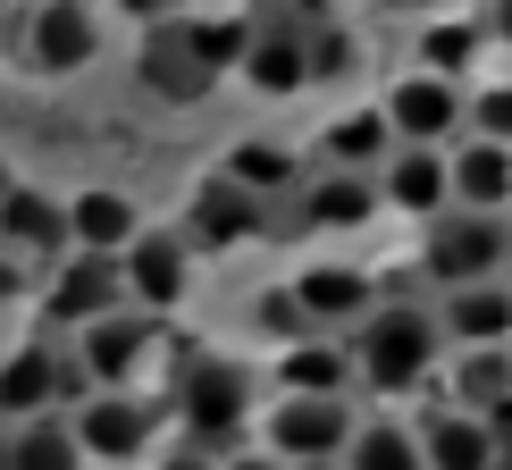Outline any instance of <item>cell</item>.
I'll return each instance as SVG.
<instances>
[{
	"instance_id": "836d02e7",
	"label": "cell",
	"mask_w": 512,
	"mask_h": 470,
	"mask_svg": "<svg viewBox=\"0 0 512 470\" xmlns=\"http://www.w3.org/2000/svg\"><path fill=\"white\" fill-rule=\"evenodd\" d=\"M160 470H219V454H210V445H194V437H185V445H168V454H160Z\"/></svg>"
},
{
	"instance_id": "ba28073f",
	"label": "cell",
	"mask_w": 512,
	"mask_h": 470,
	"mask_svg": "<svg viewBox=\"0 0 512 470\" xmlns=\"http://www.w3.org/2000/svg\"><path fill=\"white\" fill-rule=\"evenodd\" d=\"M26 68L42 76H76V68H93V51H101V34H93V17L76 9V0H42V9L26 17V34L9 42Z\"/></svg>"
},
{
	"instance_id": "44dd1931",
	"label": "cell",
	"mask_w": 512,
	"mask_h": 470,
	"mask_svg": "<svg viewBox=\"0 0 512 470\" xmlns=\"http://www.w3.org/2000/svg\"><path fill=\"white\" fill-rule=\"evenodd\" d=\"M118 303H126V269L110 252H76V261L51 277V319H68V328H84V319H101Z\"/></svg>"
},
{
	"instance_id": "484cf974",
	"label": "cell",
	"mask_w": 512,
	"mask_h": 470,
	"mask_svg": "<svg viewBox=\"0 0 512 470\" xmlns=\"http://www.w3.org/2000/svg\"><path fill=\"white\" fill-rule=\"evenodd\" d=\"M0 244L42 261V252L68 244V210H59L51 194H0Z\"/></svg>"
},
{
	"instance_id": "7a4b0ae2",
	"label": "cell",
	"mask_w": 512,
	"mask_h": 470,
	"mask_svg": "<svg viewBox=\"0 0 512 470\" xmlns=\"http://www.w3.org/2000/svg\"><path fill=\"white\" fill-rule=\"evenodd\" d=\"M504 269H512V219H496V210H445V219L420 227V277L437 294L504 277Z\"/></svg>"
},
{
	"instance_id": "f1b7e54d",
	"label": "cell",
	"mask_w": 512,
	"mask_h": 470,
	"mask_svg": "<svg viewBox=\"0 0 512 470\" xmlns=\"http://www.w3.org/2000/svg\"><path fill=\"white\" fill-rule=\"evenodd\" d=\"M219 168H227L236 185H252L261 202H269V194H294V152H286V143H236Z\"/></svg>"
},
{
	"instance_id": "cb8c5ba5",
	"label": "cell",
	"mask_w": 512,
	"mask_h": 470,
	"mask_svg": "<svg viewBox=\"0 0 512 470\" xmlns=\"http://www.w3.org/2000/svg\"><path fill=\"white\" fill-rule=\"evenodd\" d=\"M387 152H395V126H387V110H345V118H328V135H319V160L328 168H387Z\"/></svg>"
},
{
	"instance_id": "60d3db41",
	"label": "cell",
	"mask_w": 512,
	"mask_h": 470,
	"mask_svg": "<svg viewBox=\"0 0 512 470\" xmlns=\"http://www.w3.org/2000/svg\"><path fill=\"white\" fill-rule=\"evenodd\" d=\"M0 26H9V0H0Z\"/></svg>"
},
{
	"instance_id": "ab89813d",
	"label": "cell",
	"mask_w": 512,
	"mask_h": 470,
	"mask_svg": "<svg viewBox=\"0 0 512 470\" xmlns=\"http://www.w3.org/2000/svg\"><path fill=\"white\" fill-rule=\"evenodd\" d=\"M9 429H17V420H0V470H9Z\"/></svg>"
},
{
	"instance_id": "d6986e66",
	"label": "cell",
	"mask_w": 512,
	"mask_h": 470,
	"mask_svg": "<svg viewBox=\"0 0 512 470\" xmlns=\"http://www.w3.org/2000/svg\"><path fill=\"white\" fill-rule=\"evenodd\" d=\"M445 345H512V277H479V286L437 294Z\"/></svg>"
},
{
	"instance_id": "4dcf8cb0",
	"label": "cell",
	"mask_w": 512,
	"mask_h": 470,
	"mask_svg": "<svg viewBox=\"0 0 512 470\" xmlns=\"http://www.w3.org/2000/svg\"><path fill=\"white\" fill-rule=\"evenodd\" d=\"M471 135H496V143H512V68H496V76H471Z\"/></svg>"
},
{
	"instance_id": "f546056e",
	"label": "cell",
	"mask_w": 512,
	"mask_h": 470,
	"mask_svg": "<svg viewBox=\"0 0 512 470\" xmlns=\"http://www.w3.org/2000/svg\"><path fill=\"white\" fill-rule=\"evenodd\" d=\"M194 51L210 59V68H244V51H252V17H194Z\"/></svg>"
},
{
	"instance_id": "603a6c76",
	"label": "cell",
	"mask_w": 512,
	"mask_h": 470,
	"mask_svg": "<svg viewBox=\"0 0 512 470\" xmlns=\"http://www.w3.org/2000/svg\"><path fill=\"white\" fill-rule=\"evenodd\" d=\"M412 59L437 68V76H454V84H471L479 59H487V26H479V17H429L420 42H412Z\"/></svg>"
},
{
	"instance_id": "e0dca14e",
	"label": "cell",
	"mask_w": 512,
	"mask_h": 470,
	"mask_svg": "<svg viewBox=\"0 0 512 470\" xmlns=\"http://www.w3.org/2000/svg\"><path fill=\"white\" fill-rule=\"evenodd\" d=\"M152 345H160L152 319H135V311H101V319H84L76 361H84V378H93V387H118V378L143 370V353H152Z\"/></svg>"
},
{
	"instance_id": "52a82bcc",
	"label": "cell",
	"mask_w": 512,
	"mask_h": 470,
	"mask_svg": "<svg viewBox=\"0 0 512 470\" xmlns=\"http://www.w3.org/2000/svg\"><path fill=\"white\" fill-rule=\"evenodd\" d=\"M244 235H269V202L252 194V185H236L227 168H210L194 185V210H185V244L227 252V244H244Z\"/></svg>"
},
{
	"instance_id": "277c9868",
	"label": "cell",
	"mask_w": 512,
	"mask_h": 470,
	"mask_svg": "<svg viewBox=\"0 0 512 470\" xmlns=\"http://www.w3.org/2000/svg\"><path fill=\"white\" fill-rule=\"evenodd\" d=\"M353 403L345 395H294V387H277V403L261 412V437H269V454H286L294 470H319V462H345V445H353Z\"/></svg>"
},
{
	"instance_id": "6da1fadb",
	"label": "cell",
	"mask_w": 512,
	"mask_h": 470,
	"mask_svg": "<svg viewBox=\"0 0 512 470\" xmlns=\"http://www.w3.org/2000/svg\"><path fill=\"white\" fill-rule=\"evenodd\" d=\"M353 370L370 395H420L429 378L445 370V319L429 303H387L378 294V311L353 328Z\"/></svg>"
},
{
	"instance_id": "e575fe53",
	"label": "cell",
	"mask_w": 512,
	"mask_h": 470,
	"mask_svg": "<svg viewBox=\"0 0 512 470\" xmlns=\"http://www.w3.org/2000/svg\"><path fill=\"white\" fill-rule=\"evenodd\" d=\"M26 252H9V244H0V303H17V294H26Z\"/></svg>"
},
{
	"instance_id": "d590c367",
	"label": "cell",
	"mask_w": 512,
	"mask_h": 470,
	"mask_svg": "<svg viewBox=\"0 0 512 470\" xmlns=\"http://www.w3.org/2000/svg\"><path fill=\"white\" fill-rule=\"evenodd\" d=\"M479 26H487V42H504V51H512V0H487Z\"/></svg>"
},
{
	"instance_id": "7402d4cb",
	"label": "cell",
	"mask_w": 512,
	"mask_h": 470,
	"mask_svg": "<svg viewBox=\"0 0 512 470\" xmlns=\"http://www.w3.org/2000/svg\"><path fill=\"white\" fill-rule=\"evenodd\" d=\"M353 345H336V336H294V345H277V387L294 395H345L353 387Z\"/></svg>"
},
{
	"instance_id": "8992f818",
	"label": "cell",
	"mask_w": 512,
	"mask_h": 470,
	"mask_svg": "<svg viewBox=\"0 0 512 470\" xmlns=\"http://www.w3.org/2000/svg\"><path fill=\"white\" fill-rule=\"evenodd\" d=\"M378 202L403 210V219H445L454 210V160H445V143H395L387 168H378Z\"/></svg>"
},
{
	"instance_id": "83f0119b",
	"label": "cell",
	"mask_w": 512,
	"mask_h": 470,
	"mask_svg": "<svg viewBox=\"0 0 512 470\" xmlns=\"http://www.w3.org/2000/svg\"><path fill=\"white\" fill-rule=\"evenodd\" d=\"M68 235L84 252H118V244H135L143 235V219H135V202L126 194H76L68 202Z\"/></svg>"
},
{
	"instance_id": "5bb4252c",
	"label": "cell",
	"mask_w": 512,
	"mask_h": 470,
	"mask_svg": "<svg viewBox=\"0 0 512 470\" xmlns=\"http://www.w3.org/2000/svg\"><path fill=\"white\" fill-rule=\"evenodd\" d=\"M244 84H252V93H269V101H286V93H303V84H311V34H303V17H269V26H252Z\"/></svg>"
},
{
	"instance_id": "30bf717a",
	"label": "cell",
	"mask_w": 512,
	"mask_h": 470,
	"mask_svg": "<svg viewBox=\"0 0 512 470\" xmlns=\"http://www.w3.org/2000/svg\"><path fill=\"white\" fill-rule=\"evenodd\" d=\"M59 395H84V361H59L51 345H17L0 361V420H34Z\"/></svg>"
},
{
	"instance_id": "5b68a950",
	"label": "cell",
	"mask_w": 512,
	"mask_h": 470,
	"mask_svg": "<svg viewBox=\"0 0 512 470\" xmlns=\"http://www.w3.org/2000/svg\"><path fill=\"white\" fill-rule=\"evenodd\" d=\"M378 110H387L395 143H462L471 135V84H454V76H437V68L412 59V68L378 93Z\"/></svg>"
},
{
	"instance_id": "9a60e30c",
	"label": "cell",
	"mask_w": 512,
	"mask_h": 470,
	"mask_svg": "<svg viewBox=\"0 0 512 470\" xmlns=\"http://www.w3.org/2000/svg\"><path fill=\"white\" fill-rule=\"evenodd\" d=\"M294 303L311 311V328H361L378 311V277L353 269V261H319L294 277Z\"/></svg>"
},
{
	"instance_id": "4fadbf2b",
	"label": "cell",
	"mask_w": 512,
	"mask_h": 470,
	"mask_svg": "<svg viewBox=\"0 0 512 470\" xmlns=\"http://www.w3.org/2000/svg\"><path fill=\"white\" fill-rule=\"evenodd\" d=\"M126 294H135L143 311H168V303H185V277H194V244L185 235H160V227H143L135 244H126Z\"/></svg>"
},
{
	"instance_id": "d4e9b609",
	"label": "cell",
	"mask_w": 512,
	"mask_h": 470,
	"mask_svg": "<svg viewBox=\"0 0 512 470\" xmlns=\"http://www.w3.org/2000/svg\"><path fill=\"white\" fill-rule=\"evenodd\" d=\"M84 462H93V454H84L76 420L34 412V420H17V429H9V470H84Z\"/></svg>"
},
{
	"instance_id": "f35d334b",
	"label": "cell",
	"mask_w": 512,
	"mask_h": 470,
	"mask_svg": "<svg viewBox=\"0 0 512 470\" xmlns=\"http://www.w3.org/2000/svg\"><path fill=\"white\" fill-rule=\"evenodd\" d=\"M328 9H336V0H286V17H303V26H319Z\"/></svg>"
},
{
	"instance_id": "9c48e42d",
	"label": "cell",
	"mask_w": 512,
	"mask_h": 470,
	"mask_svg": "<svg viewBox=\"0 0 512 470\" xmlns=\"http://www.w3.org/2000/svg\"><path fill=\"white\" fill-rule=\"evenodd\" d=\"M135 76L152 84L160 101H177V110H185V101H202L210 84H219V68H210V59L194 51V26H177V17H160V26L143 34V51H135Z\"/></svg>"
},
{
	"instance_id": "3957f363",
	"label": "cell",
	"mask_w": 512,
	"mask_h": 470,
	"mask_svg": "<svg viewBox=\"0 0 512 470\" xmlns=\"http://www.w3.org/2000/svg\"><path fill=\"white\" fill-rule=\"evenodd\" d=\"M177 420H185L194 445L227 454V445L244 437V420H252V370H236V361H219V353H194L177 370Z\"/></svg>"
},
{
	"instance_id": "d6a6232c",
	"label": "cell",
	"mask_w": 512,
	"mask_h": 470,
	"mask_svg": "<svg viewBox=\"0 0 512 470\" xmlns=\"http://www.w3.org/2000/svg\"><path fill=\"white\" fill-rule=\"evenodd\" d=\"M252 319H261V328L277 336V345H294V336H311V311L294 303V286H269V294H261V311H252Z\"/></svg>"
},
{
	"instance_id": "ffe728a7",
	"label": "cell",
	"mask_w": 512,
	"mask_h": 470,
	"mask_svg": "<svg viewBox=\"0 0 512 470\" xmlns=\"http://www.w3.org/2000/svg\"><path fill=\"white\" fill-rule=\"evenodd\" d=\"M445 403H462V412H487L496 420L512 403V345H454L445 353Z\"/></svg>"
},
{
	"instance_id": "74e56055",
	"label": "cell",
	"mask_w": 512,
	"mask_h": 470,
	"mask_svg": "<svg viewBox=\"0 0 512 470\" xmlns=\"http://www.w3.org/2000/svg\"><path fill=\"white\" fill-rule=\"evenodd\" d=\"M118 9H126V17H143V26H160V17L177 9V0H118Z\"/></svg>"
},
{
	"instance_id": "4316f807",
	"label": "cell",
	"mask_w": 512,
	"mask_h": 470,
	"mask_svg": "<svg viewBox=\"0 0 512 470\" xmlns=\"http://www.w3.org/2000/svg\"><path fill=\"white\" fill-rule=\"evenodd\" d=\"M345 470H429V454H420V429H412V420L378 412V420H361V429H353Z\"/></svg>"
},
{
	"instance_id": "2e32d148",
	"label": "cell",
	"mask_w": 512,
	"mask_h": 470,
	"mask_svg": "<svg viewBox=\"0 0 512 470\" xmlns=\"http://www.w3.org/2000/svg\"><path fill=\"white\" fill-rule=\"evenodd\" d=\"M378 177L370 168H319V177L303 185V227H319V235H361L378 219Z\"/></svg>"
},
{
	"instance_id": "8fae6325",
	"label": "cell",
	"mask_w": 512,
	"mask_h": 470,
	"mask_svg": "<svg viewBox=\"0 0 512 470\" xmlns=\"http://www.w3.org/2000/svg\"><path fill=\"white\" fill-rule=\"evenodd\" d=\"M412 429H420L429 470H496V462H504L496 420H487V412H462V403H437V412H420Z\"/></svg>"
},
{
	"instance_id": "ac0fdd59",
	"label": "cell",
	"mask_w": 512,
	"mask_h": 470,
	"mask_svg": "<svg viewBox=\"0 0 512 470\" xmlns=\"http://www.w3.org/2000/svg\"><path fill=\"white\" fill-rule=\"evenodd\" d=\"M445 160H454V210H496V219H512V143L462 135V143H445Z\"/></svg>"
},
{
	"instance_id": "8d00e7d4",
	"label": "cell",
	"mask_w": 512,
	"mask_h": 470,
	"mask_svg": "<svg viewBox=\"0 0 512 470\" xmlns=\"http://www.w3.org/2000/svg\"><path fill=\"white\" fill-rule=\"evenodd\" d=\"M219 470H294L286 454H269V445H261V454H219Z\"/></svg>"
},
{
	"instance_id": "b9f144b4",
	"label": "cell",
	"mask_w": 512,
	"mask_h": 470,
	"mask_svg": "<svg viewBox=\"0 0 512 470\" xmlns=\"http://www.w3.org/2000/svg\"><path fill=\"white\" fill-rule=\"evenodd\" d=\"M496 470H504V462H496Z\"/></svg>"
},
{
	"instance_id": "1f68e13d",
	"label": "cell",
	"mask_w": 512,
	"mask_h": 470,
	"mask_svg": "<svg viewBox=\"0 0 512 470\" xmlns=\"http://www.w3.org/2000/svg\"><path fill=\"white\" fill-rule=\"evenodd\" d=\"M303 34H311V84L353 76V34H345V26H328V17H319V26H303Z\"/></svg>"
},
{
	"instance_id": "7c38bea8",
	"label": "cell",
	"mask_w": 512,
	"mask_h": 470,
	"mask_svg": "<svg viewBox=\"0 0 512 470\" xmlns=\"http://www.w3.org/2000/svg\"><path fill=\"white\" fill-rule=\"evenodd\" d=\"M76 437H84L93 462H143V445H152V403L93 387V395H76Z\"/></svg>"
}]
</instances>
